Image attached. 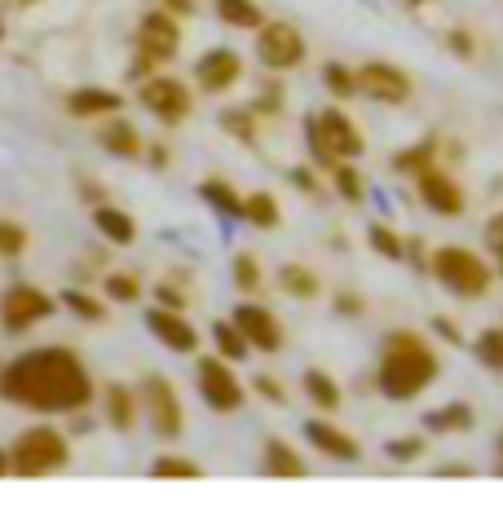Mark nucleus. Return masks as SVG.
<instances>
[{
    "instance_id": "1",
    "label": "nucleus",
    "mask_w": 503,
    "mask_h": 512,
    "mask_svg": "<svg viewBox=\"0 0 503 512\" xmlns=\"http://www.w3.org/2000/svg\"><path fill=\"white\" fill-rule=\"evenodd\" d=\"M0 398L9 407H23L36 415H80L93 407L98 389L84 367V358L67 345L27 349L0 367Z\"/></svg>"
},
{
    "instance_id": "2",
    "label": "nucleus",
    "mask_w": 503,
    "mask_h": 512,
    "mask_svg": "<svg viewBox=\"0 0 503 512\" xmlns=\"http://www.w3.org/2000/svg\"><path fill=\"white\" fill-rule=\"evenodd\" d=\"M437 376H442V354H437L420 332H411V327H393V332L380 340V354H376L380 398L415 402L433 389Z\"/></svg>"
},
{
    "instance_id": "3",
    "label": "nucleus",
    "mask_w": 503,
    "mask_h": 512,
    "mask_svg": "<svg viewBox=\"0 0 503 512\" xmlns=\"http://www.w3.org/2000/svg\"><path fill=\"white\" fill-rule=\"evenodd\" d=\"M428 274L459 301H486L490 287H495V265L464 243H442V248L428 252Z\"/></svg>"
},
{
    "instance_id": "4",
    "label": "nucleus",
    "mask_w": 503,
    "mask_h": 512,
    "mask_svg": "<svg viewBox=\"0 0 503 512\" xmlns=\"http://www.w3.org/2000/svg\"><path fill=\"white\" fill-rule=\"evenodd\" d=\"M9 464H14V477H53L71 464V446L67 433L53 429V424H31L14 437L9 446Z\"/></svg>"
},
{
    "instance_id": "5",
    "label": "nucleus",
    "mask_w": 503,
    "mask_h": 512,
    "mask_svg": "<svg viewBox=\"0 0 503 512\" xmlns=\"http://www.w3.org/2000/svg\"><path fill=\"white\" fill-rule=\"evenodd\" d=\"M252 36H256V62H261L270 76H287V71L305 67L309 45H305V31L296 23H287V18H265Z\"/></svg>"
},
{
    "instance_id": "6",
    "label": "nucleus",
    "mask_w": 503,
    "mask_h": 512,
    "mask_svg": "<svg viewBox=\"0 0 503 512\" xmlns=\"http://www.w3.org/2000/svg\"><path fill=\"white\" fill-rule=\"evenodd\" d=\"M53 314H58V301H53L40 283H9L5 292H0V327H5L9 336H23L31 327L49 323Z\"/></svg>"
},
{
    "instance_id": "7",
    "label": "nucleus",
    "mask_w": 503,
    "mask_h": 512,
    "mask_svg": "<svg viewBox=\"0 0 503 512\" xmlns=\"http://www.w3.org/2000/svg\"><path fill=\"white\" fill-rule=\"evenodd\" d=\"M195 384H199L203 407L217 411V415H234V411H243V402H248L243 380L234 376L230 358H221V354H203L195 362Z\"/></svg>"
},
{
    "instance_id": "8",
    "label": "nucleus",
    "mask_w": 503,
    "mask_h": 512,
    "mask_svg": "<svg viewBox=\"0 0 503 512\" xmlns=\"http://www.w3.org/2000/svg\"><path fill=\"white\" fill-rule=\"evenodd\" d=\"M142 415L151 424V433L159 442H177L186 433V407H181V393L168 376H146L142 380Z\"/></svg>"
},
{
    "instance_id": "9",
    "label": "nucleus",
    "mask_w": 503,
    "mask_h": 512,
    "mask_svg": "<svg viewBox=\"0 0 503 512\" xmlns=\"http://www.w3.org/2000/svg\"><path fill=\"white\" fill-rule=\"evenodd\" d=\"M137 102L155 115L159 124H186L190 111H195V89L186 80L168 76V71H155L137 84Z\"/></svg>"
},
{
    "instance_id": "10",
    "label": "nucleus",
    "mask_w": 503,
    "mask_h": 512,
    "mask_svg": "<svg viewBox=\"0 0 503 512\" xmlns=\"http://www.w3.org/2000/svg\"><path fill=\"white\" fill-rule=\"evenodd\" d=\"M358 98H367L376 106H406L415 98V80L406 67H398V62L371 58L358 67Z\"/></svg>"
},
{
    "instance_id": "11",
    "label": "nucleus",
    "mask_w": 503,
    "mask_h": 512,
    "mask_svg": "<svg viewBox=\"0 0 503 512\" xmlns=\"http://www.w3.org/2000/svg\"><path fill=\"white\" fill-rule=\"evenodd\" d=\"M415 195H420V204L433 212V217H446V221H459L468 212V195L464 186H459L455 173H446L442 164L424 168V173H415Z\"/></svg>"
},
{
    "instance_id": "12",
    "label": "nucleus",
    "mask_w": 503,
    "mask_h": 512,
    "mask_svg": "<svg viewBox=\"0 0 503 512\" xmlns=\"http://www.w3.org/2000/svg\"><path fill=\"white\" fill-rule=\"evenodd\" d=\"M142 58H151L155 67H168V62L181 53V18L168 14V9H146L142 23H137V45Z\"/></svg>"
},
{
    "instance_id": "13",
    "label": "nucleus",
    "mask_w": 503,
    "mask_h": 512,
    "mask_svg": "<svg viewBox=\"0 0 503 512\" xmlns=\"http://www.w3.org/2000/svg\"><path fill=\"white\" fill-rule=\"evenodd\" d=\"M190 80H195L199 93H208V98H221V93H230L234 84L243 80V58L230 45L203 49L199 58H195V71H190Z\"/></svg>"
},
{
    "instance_id": "14",
    "label": "nucleus",
    "mask_w": 503,
    "mask_h": 512,
    "mask_svg": "<svg viewBox=\"0 0 503 512\" xmlns=\"http://www.w3.org/2000/svg\"><path fill=\"white\" fill-rule=\"evenodd\" d=\"M234 323H239V332L248 336L252 354H278V349L287 345V332L283 323H278V314L270 305H256V301H239L234 305Z\"/></svg>"
},
{
    "instance_id": "15",
    "label": "nucleus",
    "mask_w": 503,
    "mask_h": 512,
    "mask_svg": "<svg viewBox=\"0 0 503 512\" xmlns=\"http://www.w3.org/2000/svg\"><path fill=\"white\" fill-rule=\"evenodd\" d=\"M305 442L331 464H362V442L349 429H340L331 415H309L305 420Z\"/></svg>"
},
{
    "instance_id": "16",
    "label": "nucleus",
    "mask_w": 503,
    "mask_h": 512,
    "mask_svg": "<svg viewBox=\"0 0 503 512\" xmlns=\"http://www.w3.org/2000/svg\"><path fill=\"white\" fill-rule=\"evenodd\" d=\"M318 115V128H323V142H327V151L345 164V159H353L358 164L362 155H367V137H362V128L353 124V115L345 111V106H323V111H314Z\"/></svg>"
},
{
    "instance_id": "17",
    "label": "nucleus",
    "mask_w": 503,
    "mask_h": 512,
    "mask_svg": "<svg viewBox=\"0 0 503 512\" xmlns=\"http://www.w3.org/2000/svg\"><path fill=\"white\" fill-rule=\"evenodd\" d=\"M146 327H151V336L164 349H173V354H195L199 349V327L186 318V309L155 305L151 314H146Z\"/></svg>"
},
{
    "instance_id": "18",
    "label": "nucleus",
    "mask_w": 503,
    "mask_h": 512,
    "mask_svg": "<svg viewBox=\"0 0 503 512\" xmlns=\"http://www.w3.org/2000/svg\"><path fill=\"white\" fill-rule=\"evenodd\" d=\"M120 111H124V93L102 89V84H84V89L67 93V115L71 120L98 124V120H106V115H120Z\"/></svg>"
},
{
    "instance_id": "19",
    "label": "nucleus",
    "mask_w": 503,
    "mask_h": 512,
    "mask_svg": "<svg viewBox=\"0 0 503 512\" xmlns=\"http://www.w3.org/2000/svg\"><path fill=\"white\" fill-rule=\"evenodd\" d=\"M98 146L115 159H142L146 155V137L137 133V124L124 120V115H106V120H98Z\"/></svg>"
},
{
    "instance_id": "20",
    "label": "nucleus",
    "mask_w": 503,
    "mask_h": 512,
    "mask_svg": "<svg viewBox=\"0 0 503 512\" xmlns=\"http://www.w3.org/2000/svg\"><path fill=\"white\" fill-rule=\"evenodd\" d=\"M137 415H142V393L128 389L120 380L106 384L102 389V420L111 424L115 433H128V429H137Z\"/></svg>"
},
{
    "instance_id": "21",
    "label": "nucleus",
    "mask_w": 503,
    "mask_h": 512,
    "mask_svg": "<svg viewBox=\"0 0 503 512\" xmlns=\"http://www.w3.org/2000/svg\"><path fill=\"white\" fill-rule=\"evenodd\" d=\"M93 230H98L106 243H115V248H133V243H137V221H133V212L115 208L111 199L93 208Z\"/></svg>"
},
{
    "instance_id": "22",
    "label": "nucleus",
    "mask_w": 503,
    "mask_h": 512,
    "mask_svg": "<svg viewBox=\"0 0 503 512\" xmlns=\"http://www.w3.org/2000/svg\"><path fill=\"white\" fill-rule=\"evenodd\" d=\"M301 393L309 398V407L314 411H323V415H336L340 407H345V389L336 384V376L323 367H309L305 376H301Z\"/></svg>"
},
{
    "instance_id": "23",
    "label": "nucleus",
    "mask_w": 503,
    "mask_h": 512,
    "mask_svg": "<svg viewBox=\"0 0 503 512\" xmlns=\"http://www.w3.org/2000/svg\"><path fill=\"white\" fill-rule=\"evenodd\" d=\"M261 473L265 477H305L309 464L301 460V451H296L292 442H283V437H265V446H261Z\"/></svg>"
},
{
    "instance_id": "24",
    "label": "nucleus",
    "mask_w": 503,
    "mask_h": 512,
    "mask_svg": "<svg viewBox=\"0 0 503 512\" xmlns=\"http://www.w3.org/2000/svg\"><path fill=\"white\" fill-rule=\"evenodd\" d=\"M473 424H477V411L468 407L464 398H455V402H446V407H437V411H428V415H424V429H428V433H437V437L473 433Z\"/></svg>"
},
{
    "instance_id": "25",
    "label": "nucleus",
    "mask_w": 503,
    "mask_h": 512,
    "mask_svg": "<svg viewBox=\"0 0 503 512\" xmlns=\"http://www.w3.org/2000/svg\"><path fill=\"white\" fill-rule=\"evenodd\" d=\"M199 199L208 204L217 217H226V221H243V195L230 186L226 177H203L199 181Z\"/></svg>"
},
{
    "instance_id": "26",
    "label": "nucleus",
    "mask_w": 503,
    "mask_h": 512,
    "mask_svg": "<svg viewBox=\"0 0 503 512\" xmlns=\"http://www.w3.org/2000/svg\"><path fill=\"white\" fill-rule=\"evenodd\" d=\"M278 287H283L292 301H318L323 296V279H318L309 265L301 261H287V265H278Z\"/></svg>"
},
{
    "instance_id": "27",
    "label": "nucleus",
    "mask_w": 503,
    "mask_h": 512,
    "mask_svg": "<svg viewBox=\"0 0 503 512\" xmlns=\"http://www.w3.org/2000/svg\"><path fill=\"white\" fill-rule=\"evenodd\" d=\"M212 9H217V18L234 31H256L265 18H270L261 0H212Z\"/></svg>"
},
{
    "instance_id": "28",
    "label": "nucleus",
    "mask_w": 503,
    "mask_h": 512,
    "mask_svg": "<svg viewBox=\"0 0 503 512\" xmlns=\"http://www.w3.org/2000/svg\"><path fill=\"white\" fill-rule=\"evenodd\" d=\"M243 221L252 230H278L283 226V208H278L270 190H252V195H243Z\"/></svg>"
},
{
    "instance_id": "29",
    "label": "nucleus",
    "mask_w": 503,
    "mask_h": 512,
    "mask_svg": "<svg viewBox=\"0 0 503 512\" xmlns=\"http://www.w3.org/2000/svg\"><path fill=\"white\" fill-rule=\"evenodd\" d=\"M468 349H473V358H477L486 371H495V376H503V323L481 327V332H477L473 340H468Z\"/></svg>"
},
{
    "instance_id": "30",
    "label": "nucleus",
    "mask_w": 503,
    "mask_h": 512,
    "mask_svg": "<svg viewBox=\"0 0 503 512\" xmlns=\"http://www.w3.org/2000/svg\"><path fill=\"white\" fill-rule=\"evenodd\" d=\"M212 345H217V354L230 358V362H248V354H252L248 336L239 332L234 318H217V323H212Z\"/></svg>"
},
{
    "instance_id": "31",
    "label": "nucleus",
    "mask_w": 503,
    "mask_h": 512,
    "mask_svg": "<svg viewBox=\"0 0 503 512\" xmlns=\"http://www.w3.org/2000/svg\"><path fill=\"white\" fill-rule=\"evenodd\" d=\"M437 137H424V142H415V146H406V151L393 155V173H406V177H415V173H424V168H433L437 164Z\"/></svg>"
},
{
    "instance_id": "32",
    "label": "nucleus",
    "mask_w": 503,
    "mask_h": 512,
    "mask_svg": "<svg viewBox=\"0 0 503 512\" xmlns=\"http://www.w3.org/2000/svg\"><path fill=\"white\" fill-rule=\"evenodd\" d=\"M230 279H234V287H239L243 296H261L265 274H261V261H256V252H234L230 256Z\"/></svg>"
},
{
    "instance_id": "33",
    "label": "nucleus",
    "mask_w": 503,
    "mask_h": 512,
    "mask_svg": "<svg viewBox=\"0 0 503 512\" xmlns=\"http://www.w3.org/2000/svg\"><path fill=\"white\" fill-rule=\"evenodd\" d=\"M323 89L336 102H353V98H358V67H345V62H323Z\"/></svg>"
},
{
    "instance_id": "34",
    "label": "nucleus",
    "mask_w": 503,
    "mask_h": 512,
    "mask_svg": "<svg viewBox=\"0 0 503 512\" xmlns=\"http://www.w3.org/2000/svg\"><path fill=\"white\" fill-rule=\"evenodd\" d=\"M102 292L111 296L115 305H137V301L146 296V287H142V279H137L133 270H111V274L102 279Z\"/></svg>"
},
{
    "instance_id": "35",
    "label": "nucleus",
    "mask_w": 503,
    "mask_h": 512,
    "mask_svg": "<svg viewBox=\"0 0 503 512\" xmlns=\"http://www.w3.org/2000/svg\"><path fill=\"white\" fill-rule=\"evenodd\" d=\"M367 243L376 256H384V261H406V239L393 226H384V221H371L367 226Z\"/></svg>"
},
{
    "instance_id": "36",
    "label": "nucleus",
    "mask_w": 503,
    "mask_h": 512,
    "mask_svg": "<svg viewBox=\"0 0 503 512\" xmlns=\"http://www.w3.org/2000/svg\"><path fill=\"white\" fill-rule=\"evenodd\" d=\"M221 128H226L234 142H243V146H256V142H261L252 106H230V111H221Z\"/></svg>"
},
{
    "instance_id": "37",
    "label": "nucleus",
    "mask_w": 503,
    "mask_h": 512,
    "mask_svg": "<svg viewBox=\"0 0 503 512\" xmlns=\"http://www.w3.org/2000/svg\"><path fill=\"white\" fill-rule=\"evenodd\" d=\"M151 477H155V482H168V477H177V482H199L203 468L195 460H186V455H155V460H151Z\"/></svg>"
},
{
    "instance_id": "38",
    "label": "nucleus",
    "mask_w": 503,
    "mask_h": 512,
    "mask_svg": "<svg viewBox=\"0 0 503 512\" xmlns=\"http://www.w3.org/2000/svg\"><path fill=\"white\" fill-rule=\"evenodd\" d=\"M331 186H336V195L345 199V204H362V199H367V177L353 168V159L331 168Z\"/></svg>"
},
{
    "instance_id": "39",
    "label": "nucleus",
    "mask_w": 503,
    "mask_h": 512,
    "mask_svg": "<svg viewBox=\"0 0 503 512\" xmlns=\"http://www.w3.org/2000/svg\"><path fill=\"white\" fill-rule=\"evenodd\" d=\"M62 305H67V314H76L80 323H106V305H102L93 292L67 287V292H62Z\"/></svg>"
},
{
    "instance_id": "40",
    "label": "nucleus",
    "mask_w": 503,
    "mask_h": 512,
    "mask_svg": "<svg viewBox=\"0 0 503 512\" xmlns=\"http://www.w3.org/2000/svg\"><path fill=\"white\" fill-rule=\"evenodd\" d=\"M305 146H309V164H314L318 173H331V168L340 164V159L327 151V142H323V128H318V115H314V111L305 115Z\"/></svg>"
},
{
    "instance_id": "41",
    "label": "nucleus",
    "mask_w": 503,
    "mask_h": 512,
    "mask_svg": "<svg viewBox=\"0 0 503 512\" xmlns=\"http://www.w3.org/2000/svg\"><path fill=\"white\" fill-rule=\"evenodd\" d=\"M27 243H31V234H27L23 221L0 217V261H23Z\"/></svg>"
},
{
    "instance_id": "42",
    "label": "nucleus",
    "mask_w": 503,
    "mask_h": 512,
    "mask_svg": "<svg viewBox=\"0 0 503 512\" xmlns=\"http://www.w3.org/2000/svg\"><path fill=\"white\" fill-rule=\"evenodd\" d=\"M283 84L278 80H261V93H256V102H252V111H256V120H274V115H283Z\"/></svg>"
},
{
    "instance_id": "43",
    "label": "nucleus",
    "mask_w": 503,
    "mask_h": 512,
    "mask_svg": "<svg viewBox=\"0 0 503 512\" xmlns=\"http://www.w3.org/2000/svg\"><path fill=\"white\" fill-rule=\"evenodd\" d=\"M424 446H428L424 437H393V442L384 446V455H389L393 464H415L424 455Z\"/></svg>"
},
{
    "instance_id": "44",
    "label": "nucleus",
    "mask_w": 503,
    "mask_h": 512,
    "mask_svg": "<svg viewBox=\"0 0 503 512\" xmlns=\"http://www.w3.org/2000/svg\"><path fill=\"white\" fill-rule=\"evenodd\" d=\"M252 393L256 398H265V402H274V407H287V402H292L287 398V384L278 376H270V371H261V376L252 380Z\"/></svg>"
},
{
    "instance_id": "45",
    "label": "nucleus",
    "mask_w": 503,
    "mask_h": 512,
    "mask_svg": "<svg viewBox=\"0 0 503 512\" xmlns=\"http://www.w3.org/2000/svg\"><path fill=\"white\" fill-rule=\"evenodd\" d=\"M481 248H486V256H495L503 270V212H495V217L481 226Z\"/></svg>"
},
{
    "instance_id": "46",
    "label": "nucleus",
    "mask_w": 503,
    "mask_h": 512,
    "mask_svg": "<svg viewBox=\"0 0 503 512\" xmlns=\"http://www.w3.org/2000/svg\"><path fill=\"white\" fill-rule=\"evenodd\" d=\"M446 45H451V53H455V58H464V62L477 58V36L468 27H451V31H446Z\"/></svg>"
},
{
    "instance_id": "47",
    "label": "nucleus",
    "mask_w": 503,
    "mask_h": 512,
    "mask_svg": "<svg viewBox=\"0 0 503 512\" xmlns=\"http://www.w3.org/2000/svg\"><path fill=\"white\" fill-rule=\"evenodd\" d=\"M331 309H336L340 318H362L367 314V301H362L358 292H336L331 296Z\"/></svg>"
},
{
    "instance_id": "48",
    "label": "nucleus",
    "mask_w": 503,
    "mask_h": 512,
    "mask_svg": "<svg viewBox=\"0 0 503 512\" xmlns=\"http://www.w3.org/2000/svg\"><path fill=\"white\" fill-rule=\"evenodd\" d=\"M292 186L301 190V195H318V168H309V164H301V168H292Z\"/></svg>"
},
{
    "instance_id": "49",
    "label": "nucleus",
    "mask_w": 503,
    "mask_h": 512,
    "mask_svg": "<svg viewBox=\"0 0 503 512\" xmlns=\"http://www.w3.org/2000/svg\"><path fill=\"white\" fill-rule=\"evenodd\" d=\"M155 305H168V309H186V292H181V287H173V283H159L155 287Z\"/></svg>"
},
{
    "instance_id": "50",
    "label": "nucleus",
    "mask_w": 503,
    "mask_h": 512,
    "mask_svg": "<svg viewBox=\"0 0 503 512\" xmlns=\"http://www.w3.org/2000/svg\"><path fill=\"white\" fill-rule=\"evenodd\" d=\"M142 159H146V164L155 168V173H164V168L173 164V151H168L164 142H151V146H146V155H142Z\"/></svg>"
},
{
    "instance_id": "51",
    "label": "nucleus",
    "mask_w": 503,
    "mask_h": 512,
    "mask_svg": "<svg viewBox=\"0 0 503 512\" xmlns=\"http://www.w3.org/2000/svg\"><path fill=\"white\" fill-rule=\"evenodd\" d=\"M80 199H84L89 208H98V204H106V186H98V181L84 177V181H80Z\"/></svg>"
},
{
    "instance_id": "52",
    "label": "nucleus",
    "mask_w": 503,
    "mask_h": 512,
    "mask_svg": "<svg viewBox=\"0 0 503 512\" xmlns=\"http://www.w3.org/2000/svg\"><path fill=\"white\" fill-rule=\"evenodd\" d=\"M155 5L168 9V14H177V18H195V14H199L195 0H155Z\"/></svg>"
},
{
    "instance_id": "53",
    "label": "nucleus",
    "mask_w": 503,
    "mask_h": 512,
    "mask_svg": "<svg viewBox=\"0 0 503 512\" xmlns=\"http://www.w3.org/2000/svg\"><path fill=\"white\" fill-rule=\"evenodd\" d=\"M428 327H433V332L442 336V340H451V345H464V336L455 332V323H451V318H442V314H437V318H433V323H428Z\"/></svg>"
},
{
    "instance_id": "54",
    "label": "nucleus",
    "mask_w": 503,
    "mask_h": 512,
    "mask_svg": "<svg viewBox=\"0 0 503 512\" xmlns=\"http://www.w3.org/2000/svg\"><path fill=\"white\" fill-rule=\"evenodd\" d=\"M437 473H442V477H468L473 468H468V464H446V468H437Z\"/></svg>"
},
{
    "instance_id": "55",
    "label": "nucleus",
    "mask_w": 503,
    "mask_h": 512,
    "mask_svg": "<svg viewBox=\"0 0 503 512\" xmlns=\"http://www.w3.org/2000/svg\"><path fill=\"white\" fill-rule=\"evenodd\" d=\"M495 473L503 477V429H499V437H495Z\"/></svg>"
},
{
    "instance_id": "56",
    "label": "nucleus",
    "mask_w": 503,
    "mask_h": 512,
    "mask_svg": "<svg viewBox=\"0 0 503 512\" xmlns=\"http://www.w3.org/2000/svg\"><path fill=\"white\" fill-rule=\"evenodd\" d=\"M14 473V464H9V451H0V477Z\"/></svg>"
},
{
    "instance_id": "57",
    "label": "nucleus",
    "mask_w": 503,
    "mask_h": 512,
    "mask_svg": "<svg viewBox=\"0 0 503 512\" xmlns=\"http://www.w3.org/2000/svg\"><path fill=\"white\" fill-rule=\"evenodd\" d=\"M0 45H5V23H0Z\"/></svg>"
}]
</instances>
